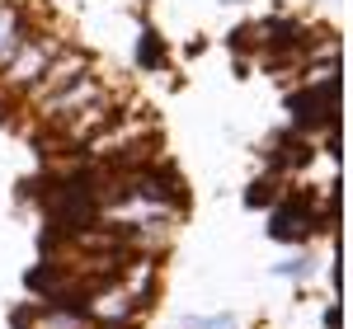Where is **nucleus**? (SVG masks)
Instances as JSON below:
<instances>
[{"label": "nucleus", "mask_w": 353, "mask_h": 329, "mask_svg": "<svg viewBox=\"0 0 353 329\" xmlns=\"http://www.w3.org/2000/svg\"><path fill=\"white\" fill-rule=\"evenodd\" d=\"M325 329H344V306H339V301L325 306Z\"/></svg>", "instance_id": "nucleus-9"}, {"label": "nucleus", "mask_w": 353, "mask_h": 329, "mask_svg": "<svg viewBox=\"0 0 353 329\" xmlns=\"http://www.w3.org/2000/svg\"><path fill=\"white\" fill-rule=\"evenodd\" d=\"M38 24H48V19H43V10L33 0H0V61L14 52Z\"/></svg>", "instance_id": "nucleus-4"}, {"label": "nucleus", "mask_w": 353, "mask_h": 329, "mask_svg": "<svg viewBox=\"0 0 353 329\" xmlns=\"http://www.w3.org/2000/svg\"><path fill=\"white\" fill-rule=\"evenodd\" d=\"M278 198H283V179H278V174H273V179H254V184L245 189V202H250V207H273Z\"/></svg>", "instance_id": "nucleus-6"}, {"label": "nucleus", "mask_w": 353, "mask_h": 329, "mask_svg": "<svg viewBox=\"0 0 353 329\" xmlns=\"http://www.w3.org/2000/svg\"><path fill=\"white\" fill-rule=\"evenodd\" d=\"M273 273H278V277H297V282H306V277L316 273V259H311V254H297V259H283V264H273Z\"/></svg>", "instance_id": "nucleus-7"}, {"label": "nucleus", "mask_w": 353, "mask_h": 329, "mask_svg": "<svg viewBox=\"0 0 353 329\" xmlns=\"http://www.w3.org/2000/svg\"><path fill=\"white\" fill-rule=\"evenodd\" d=\"M221 5H245V0H221Z\"/></svg>", "instance_id": "nucleus-10"}, {"label": "nucleus", "mask_w": 353, "mask_h": 329, "mask_svg": "<svg viewBox=\"0 0 353 329\" xmlns=\"http://www.w3.org/2000/svg\"><path fill=\"white\" fill-rule=\"evenodd\" d=\"M113 89H123V81L109 76L104 66H94V71H85L81 81H71L66 89H57L52 99H43L38 109H28V123H33L38 132H52V127H61L66 118H76L85 104L104 99V94H113Z\"/></svg>", "instance_id": "nucleus-2"}, {"label": "nucleus", "mask_w": 353, "mask_h": 329, "mask_svg": "<svg viewBox=\"0 0 353 329\" xmlns=\"http://www.w3.org/2000/svg\"><path fill=\"white\" fill-rule=\"evenodd\" d=\"M137 66H146V71L170 66V61H165V43L151 33V28H141V38H137Z\"/></svg>", "instance_id": "nucleus-5"}, {"label": "nucleus", "mask_w": 353, "mask_h": 329, "mask_svg": "<svg viewBox=\"0 0 353 329\" xmlns=\"http://www.w3.org/2000/svg\"><path fill=\"white\" fill-rule=\"evenodd\" d=\"M66 43H71L66 24H38V28H33L24 43L0 61V104H5V99L19 104V99L28 94V85L43 76V66H48Z\"/></svg>", "instance_id": "nucleus-1"}, {"label": "nucleus", "mask_w": 353, "mask_h": 329, "mask_svg": "<svg viewBox=\"0 0 353 329\" xmlns=\"http://www.w3.org/2000/svg\"><path fill=\"white\" fill-rule=\"evenodd\" d=\"M94 66H99V56L90 52V47H81V43L71 38V43H66V47H61V52H57L52 61L43 66V76L28 85V94L19 99V109H24V113H28V109H38L43 99H52L57 89H66L71 81H81L85 71H94Z\"/></svg>", "instance_id": "nucleus-3"}, {"label": "nucleus", "mask_w": 353, "mask_h": 329, "mask_svg": "<svg viewBox=\"0 0 353 329\" xmlns=\"http://www.w3.org/2000/svg\"><path fill=\"white\" fill-rule=\"evenodd\" d=\"M184 329H241V325H236V315H189Z\"/></svg>", "instance_id": "nucleus-8"}]
</instances>
